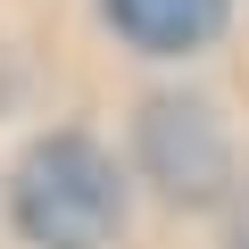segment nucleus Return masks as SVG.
Returning a JSON list of instances; mask_svg holds the SVG:
<instances>
[{
	"instance_id": "obj_1",
	"label": "nucleus",
	"mask_w": 249,
	"mask_h": 249,
	"mask_svg": "<svg viewBox=\"0 0 249 249\" xmlns=\"http://www.w3.org/2000/svg\"><path fill=\"white\" fill-rule=\"evenodd\" d=\"M9 216L34 249H100L124 216V191H116V166L100 142L83 133H50L17 158V183H9Z\"/></svg>"
},
{
	"instance_id": "obj_2",
	"label": "nucleus",
	"mask_w": 249,
	"mask_h": 249,
	"mask_svg": "<svg viewBox=\"0 0 249 249\" xmlns=\"http://www.w3.org/2000/svg\"><path fill=\"white\" fill-rule=\"evenodd\" d=\"M142 166L166 199H216L232 175V150L199 100H150L142 108Z\"/></svg>"
},
{
	"instance_id": "obj_3",
	"label": "nucleus",
	"mask_w": 249,
	"mask_h": 249,
	"mask_svg": "<svg viewBox=\"0 0 249 249\" xmlns=\"http://www.w3.org/2000/svg\"><path fill=\"white\" fill-rule=\"evenodd\" d=\"M100 9L150 58H183V50H208L224 34V0H100Z\"/></svg>"
}]
</instances>
